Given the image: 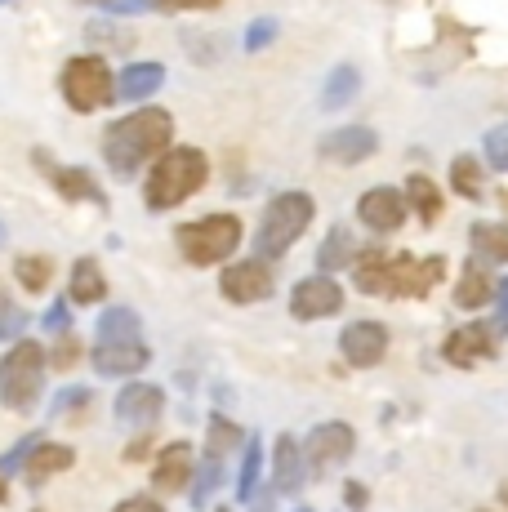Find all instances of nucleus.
I'll return each instance as SVG.
<instances>
[{
	"mask_svg": "<svg viewBox=\"0 0 508 512\" xmlns=\"http://www.w3.org/2000/svg\"><path fill=\"white\" fill-rule=\"evenodd\" d=\"M344 504L348 508H366V486H361V481H348V486H344Z\"/></svg>",
	"mask_w": 508,
	"mask_h": 512,
	"instance_id": "obj_43",
	"label": "nucleus"
},
{
	"mask_svg": "<svg viewBox=\"0 0 508 512\" xmlns=\"http://www.w3.org/2000/svg\"><path fill=\"white\" fill-rule=\"evenodd\" d=\"M277 36H281L277 18H254L246 32H241V49H246V54H263L268 45H277Z\"/></svg>",
	"mask_w": 508,
	"mask_h": 512,
	"instance_id": "obj_33",
	"label": "nucleus"
},
{
	"mask_svg": "<svg viewBox=\"0 0 508 512\" xmlns=\"http://www.w3.org/2000/svg\"><path fill=\"white\" fill-rule=\"evenodd\" d=\"M174 147V116L165 107L139 103L103 130V161L116 179H134V170L156 165Z\"/></svg>",
	"mask_w": 508,
	"mask_h": 512,
	"instance_id": "obj_1",
	"label": "nucleus"
},
{
	"mask_svg": "<svg viewBox=\"0 0 508 512\" xmlns=\"http://www.w3.org/2000/svg\"><path fill=\"white\" fill-rule=\"evenodd\" d=\"M94 339H143V317L134 308H107L99 312Z\"/></svg>",
	"mask_w": 508,
	"mask_h": 512,
	"instance_id": "obj_29",
	"label": "nucleus"
},
{
	"mask_svg": "<svg viewBox=\"0 0 508 512\" xmlns=\"http://www.w3.org/2000/svg\"><path fill=\"white\" fill-rule=\"evenodd\" d=\"M495 299H500V317H495V330L508 334V277H504L500 290H495Z\"/></svg>",
	"mask_w": 508,
	"mask_h": 512,
	"instance_id": "obj_44",
	"label": "nucleus"
},
{
	"mask_svg": "<svg viewBox=\"0 0 508 512\" xmlns=\"http://www.w3.org/2000/svg\"><path fill=\"white\" fill-rule=\"evenodd\" d=\"M500 499H504V504H508V481H504V486H500Z\"/></svg>",
	"mask_w": 508,
	"mask_h": 512,
	"instance_id": "obj_48",
	"label": "nucleus"
},
{
	"mask_svg": "<svg viewBox=\"0 0 508 512\" xmlns=\"http://www.w3.org/2000/svg\"><path fill=\"white\" fill-rule=\"evenodd\" d=\"M379 152V134L370 125H339V130H326L317 143V156L330 165H361Z\"/></svg>",
	"mask_w": 508,
	"mask_h": 512,
	"instance_id": "obj_13",
	"label": "nucleus"
},
{
	"mask_svg": "<svg viewBox=\"0 0 508 512\" xmlns=\"http://www.w3.org/2000/svg\"><path fill=\"white\" fill-rule=\"evenodd\" d=\"M482 512H486V508H482Z\"/></svg>",
	"mask_w": 508,
	"mask_h": 512,
	"instance_id": "obj_53",
	"label": "nucleus"
},
{
	"mask_svg": "<svg viewBox=\"0 0 508 512\" xmlns=\"http://www.w3.org/2000/svg\"><path fill=\"white\" fill-rule=\"evenodd\" d=\"M241 441H250V437L241 432V423H232L228 415L205 419V455L223 459V455H232V450H241Z\"/></svg>",
	"mask_w": 508,
	"mask_h": 512,
	"instance_id": "obj_28",
	"label": "nucleus"
},
{
	"mask_svg": "<svg viewBox=\"0 0 508 512\" xmlns=\"http://www.w3.org/2000/svg\"><path fill=\"white\" fill-rule=\"evenodd\" d=\"M112 512H165V508H161V499H152V495H130V499H121Z\"/></svg>",
	"mask_w": 508,
	"mask_h": 512,
	"instance_id": "obj_41",
	"label": "nucleus"
},
{
	"mask_svg": "<svg viewBox=\"0 0 508 512\" xmlns=\"http://www.w3.org/2000/svg\"><path fill=\"white\" fill-rule=\"evenodd\" d=\"M268 464H272V490H277V495H299L304 481L312 477L304 441H299L295 432H281L277 446H272V455H268Z\"/></svg>",
	"mask_w": 508,
	"mask_h": 512,
	"instance_id": "obj_15",
	"label": "nucleus"
},
{
	"mask_svg": "<svg viewBox=\"0 0 508 512\" xmlns=\"http://www.w3.org/2000/svg\"><path fill=\"white\" fill-rule=\"evenodd\" d=\"M90 361L103 379H134L152 366V348L143 339H94Z\"/></svg>",
	"mask_w": 508,
	"mask_h": 512,
	"instance_id": "obj_11",
	"label": "nucleus"
},
{
	"mask_svg": "<svg viewBox=\"0 0 508 512\" xmlns=\"http://www.w3.org/2000/svg\"><path fill=\"white\" fill-rule=\"evenodd\" d=\"M0 299H5V294H0Z\"/></svg>",
	"mask_w": 508,
	"mask_h": 512,
	"instance_id": "obj_52",
	"label": "nucleus"
},
{
	"mask_svg": "<svg viewBox=\"0 0 508 512\" xmlns=\"http://www.w3.org/2000/svg\"><path fill=\"white\" fill-rule=\"evenodd\" d=\"M76 464V450L72 446H58V441H36L32 455H27L23 464V477L27 486H45L50 477H58V472H67Z\"/></svg>",
	"mask_w": 508,
	"mask_h": 512,
	"instance_id": "obj_20",
	"label": "nucleus"
},
{
	"mask_svg": "<svg viewBox=\"0 0 508 512\" xmlns=\"http://www.w3.org/2000/svg\"><path fill=\"white\" fill-rule=\"evenodd\" d=\"M353 285L370 299H393V259L384 250H366L353 263Z\"/></svg>",
	"mask_w": 508,
	"mask_h": 512,
	"instance_id": "obj_19",
	"label": "nucleus"
},
{
	"mask_svg": "<svg viewBox=\"0 0 508 512\" xmlns=\"http://www.w3.org/2000/svg\"><path fill=\"white\" fill-rule=\"evenodd\" d=\"M482 165H477L473 161V156H455V161H451V187H455V192L459 196H464V201H477V196H482Z\"/></svg>",
	"mask_w": 508,
	"mask_h": 512,
	"instance_id": "obj_32",
	"label": "nucleus"
},
{
	"mask_svg": "<svg viewBox=\"0 0 508 512\" xmlns=\"http://www.w3.org/2000/svg\"><path fill=\"white\" fill-rule=\"evenodd\" d=\"M50 183L58 187V196L63 201H94V205H107L103 187L94 183V174L85 170V165H50Z\"/></svg>",
	"mask_w": 508,
	"mask_h": 512,
	"instance_id": "obj_22",
	"label": "nucleus"
},
{
	"mask_svg": "<svg viewBox=\"0 0 508 512\" xmlns=\"http://www.w3.org/2000/svg\"><path fill=\"white\" fill-rule=\"evenodd\" d=\"M339 357L353 370H375L388 357V326H379V321H348L339 330Z\"/></svg>",
	"mask_w": 508,
	"mask_h": 512,
	"instance_id": "obj_12",
	"label": "nucleus"
},
{
	"mask_svg": "<svg viewBox=\"0 0 508 512\" xmlns=\"http://www.w3.org/2000/svg\"><path fill=\"white\" fill-rule=\"evenodd\" d=\"M54 277V259L50 254H18L14 259V281L23 285L27 294H41Z\"/></svg>",
	"mask_w": 508,
	"mask_h": 512,
	"instance_id": "obj_30",
	"label": "nucleus"
},
{
	"mask_svg": "<svg viewBox=\"0 0 508 512\" xmlns=\"http://www.w3.org/2000/svg\"><path fill=\"white\" fill-rule=\"evenodd\" d=\"M58 90H63V103L76 116H94L99 107L116 103V76L103 54H76L58 72Z\"/></svg>",
	"mask_w": 508,
	"mask_h": 512,
	"instance_id": "obj_6",
	"label": "nucleus"
},
{
	"mask_svg": "<svg viewBox=\"0 0 508 512\" xmlns=\"http://www.w3.org/2000/svg\"><path fill=\"white\" fill-rule=\"evenodd\" d=\"M45 330H50V334H67V330H72V299H54V308L45 312Z\"/></svg>",
	"mask_w": 508,
	"mask_h": 512,
	"instance_id": "obj_39",
	"label": "nucleus"
},
{
	"mask_svg": "<svg viewBox=\"0 0 508 512\" xmlns=\"http://www.w3.org/2000/svg\"><path fill=\"white\" fill-rule=\"evenodd\" d=\"M344 312V285H339L330 272H317V277H304L290 290V317L295 321H326Z\"/></svg>",
	"mask_w": 508,
	"mask_h": 512,
	"instance_id": "obj_9",
	"label": "nucleus"
},
{
	"mask_svg": "<svg viewBox=\"0 0 508 512\" xmlns=\"http://www.w3.org/2000/svg\"><path fill=\"white\" fill-rule=\"evenodd\" d=\"M482 152H486V165H491V170H508V121L495 125V130H486Z\"/></svg>",
	"mask_w": 508,
	"mask_h": 512,
	"instance_id": "obj_35",
	"label": "nucleus"
},
{
	"mask_svg": "<svg viewBox=\"0 0 508 512\" xmlns=\"http://www.w3.org/2000/svg\"><path fill=\"white\" fill-rule=\"evenodd\" d=\"M263 441L250 437L246 441V455H241V468H237V499L246 504V499H254V490H259V472H263Z\"/></svg>",
	"mask_w": 508,
	"mask_h": 512,
	"instance_id": "obj_31",
	"label": "nucleus"
},
{
	"mask_svg": "<svg viewBox=\"0 0 508 512\" xmlns=\"http://www.w3.org/2000/svg\"><path fill=\"white\" fill-rule=\"evenodd\" d=\"M214 512H237V508H214Z\"/></svg>",
	"mask_w": 508,
	"mask_h": 512,
	"instance_id": "obj_49",
	"label": "nucleus"
},
{
	"mask_svg": "<svg viewBox=\"0 0 508 512\" xmlns=\"http://www.w3.org/2000/svg\"><path fill=\"white\" fill-rule=\"evenodd\" d=\"M406 201H410V210H415L424 223H437V219H442V210H446L442 187L428 179V174H410V179H406Z\"/></svg>",
	"mask_w": 508,
	"mask_h": 512,
	"instance_id": "obj_26",
	"label": "nucleus"
},
{
	"mask_svg": "<svg viewBox=\"0 0 508 512\" xmlns=\"http://www.w3.org/2000/svg\"><path fill=\"white\" fill-rule=\"evenodd\" d=\"M219 481H223V459L205 455V464H201V472H197V490H192V504L205 508V499L219 490Z\"/></svg>",
	"mask_w": 508,
	"mask_h": 512,
	"instance_id": "obj_34",
	"label": "nucleus"
},
{
	"mask_svg": "<svg viewBox=\"0 0 508 512\" xmlns=\"http://www.w3.org/2000/svg\"><path fill=\"white\" fill-rule=\"evenodd\" d=\"M272 290H277L272 259H259V254H254V259H241V263H228V268L219 272V294L228 303H237V308L272 299Z\"/></svg>",
	"mask_w": 508,
	"mask_h": 512,
	"instance_id": "obj_8",
	"label": "nucleus"
},
{
	"mask_svg": "<svg viewBox=\"0 0 508 512\" xmlns=\"http://www.w3.org/2000/svg\"><path fill=\"white\" fill-rule=\"evenodd\" d=\"M116 14H148V9H156V0H112Z\"/></svg>",
	"mask_w": 508,
	"mask_h": 512,
	"instance_id": "obj_42",
	"label": "nucleus"
},
{
	"mask_svg": "<svg viewBox=\"0 0 508 512\" xmlns=\"http://www.w3.org/2000/svg\"><path fill=\"white\" fill-rule=\"evenodd\" d=\"M9 499V481H5V468H0V504Z\"/></svg>",
	"mask_w": 508,
	"mask_h": 512,
	"instance_id": "obj_45",
	"label": "nucleus"
},
{
	"mask_svg": "<svg viewBox=\"0 0 508 512\" xmlns=\"http://www.w3.org/2000/svg\"><path fill=\"white\" fill-rule=\"evenodd\" d=\"M357 450V432L344 419H326L304 437V455H308V472L312 477H330L335 468H344Z\"/></svg>",
	"mask_w": 508,
	"mask_h": 512,
	"instance_id": "obj_7",
	"label": "nucleus"
},
{
	"mask_svg": "<svg viewBox=\"0 0 508 512\" xmlns=\"http://www.w3.org/2000/svg\"><path fill=\"white\" fill-rule=\"evenodd\" d=\"M406 214H410L406 187H388V183H379V187H366V192L357 196V219H361V228H370L375 236L397 232V228L406 223Z\"/></svg>",
	"mask_w": 508,
	"mask_h": 512,
	"instance_id": "obj_10",
	"label": "nucleus"
},
{
	"mask_svg": "<svg viewBox=\"0 0 508 512\" xmlns=\"http://www.w3.org/2000/svg\"><path fill=\"white\" fill-rule=\"evenodd\" d=\"M299 512H312V508H299Z\"/></svg>",
	"mask_w": 508,
	"mask_h": 512,
	"instance_id": "obj_50",
	"label": "nucleus"
},
{
	"mask_svg": "<svg viewBox=\"0 0 508 512\" xmlns=\"http://www.w3.org/2000/svg\"><path fill=\"white\" fill-rule=\"evenodd\" d=\"M23 330H27V312L14 308L9 299H0V343L23 339Z\"/></svg>",
	"mask_w": 508,
	"mask_h": 512,
	"instance_id": "obj_37",
	"label": "nucleus"
},
{
	"mask_svg": "<svg viewBox=\"0 0 508 512\" xmlns=\"http://www.w3.org/2000/svg\"><path fill=\"white\" fill-rule=\"evenodd\" d=\"M192 477V446L188 441H170V446L156 450V464H152V490H165V495H174V490H183Z\"/></svg>",
	"mask_w": 508,
	"mask_h": 512,
	"instance_id": "obj_17",
	"label": "nucleus"
},
{
	"mask_svg": "<svg viewBox=\"0 0 508 512\" xmlns=\"http://www.w3.org/2000/svg\"><path fill=\"white\" fill-rule=\"evenodd\" d=\"M45 366H50V352L36 339L23 334V339L9 343V352L0 357V406L14 410V415H27L41 401Z\"/></svg>",
	"mask_w": 508,
	"mask_h": 512,
	"instance_id": "obj_4",
	"label": "nucleus"
},
{
	"mask_svg": "<svg viewBox=\"0 0 508 512\" xmlns=\"http://www.w3.org/2000/svg\"><path fill=\"white\" fill-rule=\"evenodd\" d=\"M81 5H112V0H81Z\"/></svg>",
	"mask_w": 508,
	"mask_h": 512,
	"instance_id": "obj_47",
	"label": "nucleus"
},
{
	"mask_svg": "<svg viewBox=\"0 0 508 512\" xmlns=\"http://www.w3.org/2000/svg\"><path fill=\"white\" fill-rule=\"evenodd\" d=\"M223 0H156L161 14H183V9H219Z\"/></svg>",
	"mask_w": 508,
	"mask_h": 512,
	"instance_id": "obj_40",
	"label": "nucleus"
},
{
	"mask_svg": "<svg viewBox=\"0 0 508 512\" xmlns=\"http://www.w3.org/2000/svg\"><path fill=\"white\" fill-rule=\"evenodd\" d=\"M357 94H361V72L353 63H339V67H330L326 85H321V107L326 112H344Z\"/></svg>",
	"mask_w": 508,
	"mask_h": 512,
	"instance_id": "obj_24",
	"label": "nucleus"
},
{
	"mask_svg": "<svg viewBox=\"0 0 508 512\" xmlns=\"http://www.w3.org/2000/svg\"><path fill=\"white\" fill-rule=\"evenodd\" d=\"M0 5H9V0H0Z\"/></svg>",
	"mask_w": 508,
	"mask_h": 512,
	"instance_id": "obj_51",
	"label": "nucleus"
},
{
	"mask_svg": "<svg viewBox=\"0 0 508 512\" xmlns=\"http://www.w3.org/2000/svg\"><path fill=\"white\" fill-rule=\"evenodd\" d=\"M317 219V201L308 192H277L263 210L259 228H254V254L259 259H281L295 250V241L312 228Z\"/></svg>",
	"mask_w": 508,
	"mask_h": 512,
	"instance_id": "obj_3",
	"label": "nucleus"
},
{
	"mask_svg": "<svg viewBox=\"0 0 508 512\" xmlns=\"http://www.w3.org/2000/svg\"><path fill=\"white\" fill-rule=\"evenodd\" d=\"M495 290H500V285L491 281V272H486L482 263L468 259L464 272H459V281H455V308H464V312L486 308V303L495 299Z\"/></svg>",
	"mask_w": 508,
	"mask_h": 512,
	"instance_id": "obj_23",
	"label": "nucleus"
},
{
	"mask_svg": "<svg viewBox=\"0 0 508 512\" xmlns=\"http://www.w3.org/2000/svg\"><path fill=\"white\" fill-rule=\"evenodd\" d=\"M165 85V67L156 58H143V63H125V72L116 76V103H143Z\"/></svg>",
	"mask_w": 508,
	"mask_h": 512,
	"instance_id": "obj_18",
	"label": "nucleus"
},
{
	"mask_svg": "<svg viewBox=\"0 0 508 512\" xmlns=\"http://www.w3.org/2000/svg\"><path fill=\"white\" fill-rule=\"evenodd\" d=\"M205 179H210V161H205L201 147H170L143 179V205L165 214L174 205L192 201L205 187Z\"/></svg>",
	"mask_w": 508,
	"mask_h": 512,
	"instance_id": "obj_2",
	"label": "nucleus"
},
{
	"mask_svg": "<svg viewBox=\"0 0 508 512\" xmlns=\"http://www.w3.org/2000/svg\"><path fill=\"white\" fill-rule=\"evenodd\" d=\"M5 241H9V228H5V219H0V250H5Z\"/></svg>",
	"mask_w": 508,
	"mask_h": 512,
	"instance_id": "obj_46",
	"label": "nucleus"
},
{
	"mask_svg": "<svg viewBox=\"0 0 508 512\" xmlns=\"http://www.w3.org/2000/svg\"><path fill=\"white\" fill-rule=\"evenodd\" d=\"M85 406H90V388H63V392H58V397H54V415H81V410Z\"/></svg>",
	"mask_w": 508,
	"mask_h": 512,
	"instance_id": "obj_38",
	"label": "nucleus"
},
{
	"mask_svg": "<svg viewBox=\"0 0 508 512\" xmlns=\"http://www.w3.org/2000/svg\"><path fill=\"white\" fill-rule=\"evenodd\" d=\"M348 263H357L353 232H348L344 223H335V228L326 232V241H321V250H317V268L321 272H344Z\"/></svg>",
	"mask_w": 508,
	"mask_h": 512,
	"instance_id": "obj_25",
	"label": "nucleus"
},
{
	"mask_svg": "<svg viewBox=\"0 0 508 512\" xmlns=\"http://www.w3.org/2000/svg\"><path fill=\"white\" fill-rule=\"evenodd\" d=\"M241 219L237 214H205V219H192L174 232V245L179 254L192 263V268H219L232 254L241 250Z\"/></svg>",
	"mask_w": 508,
	"mask_h": 512,
	"instance_id": "obj_5",
	"label": "nucleus"
},
{
	"mask_svg": "<svg viewBox=\"0 0 508 512\" xmlns=\"http://www.w3.org/2000/svg\"><path fill=\"white\" fill-rule=\"evenodd\" d=\"M112 410H116V419L130 423V428H152V423L161 419V410H165V392L156 388V383H148V379H134V383H125V388L116 392Z\"/></svg>",
	"mask_w": 508,
	"mask_h": 512,
	"instance_id": "obj_16",
	"label": "nucleus"
},
{
	"mask_svg": "<svg viewBox=\"0 0 508 512\" xmlns=\"http://www.w3.org/2000/svg\"><path fill=\"white\" fill-rule=\"evenodd\" d=\"M473 254L486 263H508V223H473L468 228Z\"/></svg>",
	"mask_w": 508,
	"mask_h": 512,
	"instance_id": "obj_27",
	"label": "nucleus"
},
{
	"mask_svg": "<svg viewBox=\"0 0 508 512\" xmlns=\"http://www.w3.org/2000/svg\"><path fill=\"white\" fill-rule=\"evenodd\" d=\"M76 361H81V339H76L72 330H67V334H58V339H54V348H50V366H54L58 374H63V370H72Z\"/></svg>",
	"mask_w": 508,
	"mask_h": 512,
	"instance_id": "obj_36",
	"label": "nucleus"
},
{
	"mask_svg": "<svg viewBox=\"0 0 508 512\" xmlns=\"http://www.w3.org/2000/svg\"><path fill=\"white\" fill-rule=\"evenodd\" d=\"M495 343H500V330L486 326V321H468V326H459V330L446 334L442 357L451 361V366H459V370H473L477 361L495 357Z\"/></svg>",
	"mask_w": 508,
	"mask_h": 512,
	"instance_id": "obj_14",
	"label": "nucleus"
},
{
	"mask_svg": "<svg viewBox=\"0 0 508 512\" xmlns=\"http://www.w3.org/2000/svg\"><path fill=\"white\" fill-rule=\"evenodd\" d=\"M103 294H107V281H103L99 259L81 254V259L72 263V277H67V299H72L76 308H94V303H103Z\"/></svg>",
	"mask_w": 508,
	"mask_h": 512,
	"instance_id": "obj_21",
	"label": "nucleus"
}]
</instances>
